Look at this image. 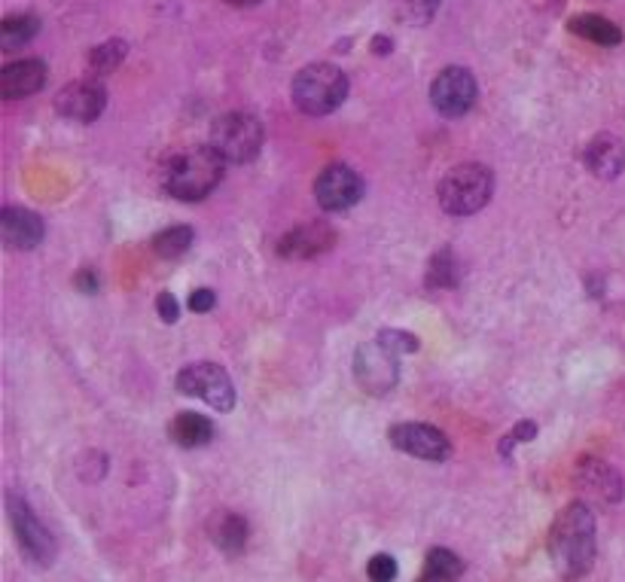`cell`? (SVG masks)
<instances>
[{"label":"cell","mask_w":625,"mask_h":582,"mask_svg":"<svg viewBox=\"0 0 625 582\" xmlns=\"http://www.w3.org/2000/svg\"><path fill=\"white\" fill-rule=\"evenodd\" d=\"M549 555L555 570L568 582L580 580L595 561V515L583 500L570 503L549 531Z\"/></svg>","instance_id":"cell-1"},{"label":"cell","mask_w":625,"mask_h":582,"mask_svg":"<svg viewBox=\"0 0 625 582\" xmlns=\"http://www.w3.org/2000/svg\"><path fill=\"white\" fill-rule=\"evenodd\" d=\"M223 162L213 147H196V150H186L181 156L174 159L165 174V189H169L174 199L181 201H199L211 193L213 186L220 184L223 177Z\"/></svg>","instance_id":"cell-2"},{"label":"cell","mask_w":625,"mask_h":582,"mask_svg":"<svg viewBox=\"0 0 625 582\" xmlns=\"http://www.w3.org/2000/svg\"><path fill=\"white\" fill-rule=\"evenodd\" d=\"M293 104L302 114L309 116H327L336 107H342V101L348 98V77L336 68V65H309L297 73L293 80Z\"/></svg>","instance_id":"cell-3"},{"label":"cell","mask_w":625,"mask_h":582,"mask_svg":"<svg viewBox=\"0 0 625 582\" xmlns=\"http://www.w3.org/2000/svg\"><path fill=\"white\" fill-rule=\"evenodd\" d=\"M491 193H495V177H491V168L485 165H476V162H467V165H458L445 177H442L440 196L442 211L452 213V217H470V213L483 211L485 205L491 201Z\"/></svg>","instance_id":"cell-4"},{"label":"cell","mask_w":625,"mask_h":582,"mask_svg":"<svg viewBox=\"0 0 625 582\" xmlns=\"http://www.w3.org/2000/svg\"><path fill=\"white\" fill-rule=\"evenodd\" d=\"M7 510H10V525H13L15 540L22 546V552L28 555L34 564L49 568L56 561L58 552L53 531L43 525L40 515L34 512V507L22 494H10L7 498Z\"/></svg>","instance_id":"cell-5"},{"label":"cell","mask_w":625,"mask_h":582,"mask_svg":"<svg viewBox=\"0 0 625 582\" xmlns=\"http://www.w3.org/2000/svg\"><path fill=\"white\" fill-rule=\"evenodd\" d=\"M211 147L227 162H251L263 147V126L254 114L220 116L211 128Z\"/></svg>","instance_id":"cell-6"},{"label":"cell","mask_w":625,"mask_h":582,"mask_svg":"<svg viewBox=\"0 0 625 582\" xmlns=\"http://www.w3.org/2000/svg\"><path fill=\"white\" fill-rule=\"evenodd\" d=\"M177 391L186 397L205 399L217 412H229L235 406V387L227 370L217 363H189L177 372Z\"/></svg>","instance_id":"cell-7"},{"label":"cell","mask_w":625,"mask_h":582,"mask_svg":"<svg viewBox=\"0 0 625 582\" xmlns=\"http://www.w3.org/2000/svg\"><path fill=\"white\" fill-rule=\"evenodd\" d=\"M355 379L367 394L382 397V394L397 387L400 354L397 351H391L382 339H372L367 341V345H360L355 354Z\"/></svg>","instance_id":"cell-8"},{"label":"cell","mask_w":625,"mask_h":582,"mask_svg":"<svg viewBox=\"0 0 625 582\" xmlns=\"http://www.w3.org/2000/svg\"><path fill=\"white\" fill-rule=\"evenodd\" d=\"M363 196V181L348 165H329L314 181V199L324 211H348Z\"/></svg>","instance_id":"cell-9"},{"label":"cell","mask_w":625,"mask_h":582,"mask_svg":"<svg viewBox=\"0 0 625 582\" xmlns=\"http://www.w3.org/2000/svg\"><path fill=\"white\" fill-rule=\"evenodd\" d=\"M387 440L394 449L406 452V455L421 457V461H433L440 464L452 455V445L445 440V433L430 424H394L387 430Z\"/></svg>","instance_id":"cell-10"},{"label":"cell","mask_w":625,"mask_h":582,"mask_svg":"<svg viewBox=\"0 0 625 582\" xmlns=\"http://www.w3.org/2000/svg\"><path fill=\"white\" fill-rule=\"evenodd\" d=\"M430 101L442 116H464L476 101V80L467 68H445L430 85Z\"/></svg>","instance_id":"cell-11"},{"label":"cell","mask_w":625,"mask_h":582,"mask_svg":"<svg viewBox=\"0 0 625 582\" xmlns=\"http://www.w3.org/2000/svg\"><path fill=\"white\" fill-rule=\"evenodd\" d=\"M107 107V92L95 80H80V83L65 85L56 95V110L73 123H95Z\"/></svg>","instance_id":"cell-12"},{"label":"cell","mask_w":625,"mask_h":582,"mask_svg":"<svg viewBox=\"0 0 625 582\" xmlns=\"http://www.w3.org/2000/svg\"><path fill=\"white\" fill-rule=\"evenodd\" d=\"M574 482H577V488L583 491L586 498L598 500V503H620L625 494L623 476L611 464L598 461V457H583L577 464Z\"/></svg>","instance_id":"cell-13"},{"label":"cell","mask_w":625,"mask_h":582,"mask_svg":"<svg viewBox=\"0 0 625 582\" xmlns=\"http://www.w3.org/2000/svg\"><path fill=\"white\" fill-rule=\"evenodd\" d=\"M46 85V65L40 58H25L13 61L0 71V95L7 101L31 98Z\"/></svg>","instance_id":"cell-14"},{"label":"cell","mask_w":625,"mask_h":582,"mask_svg":"<svg viewBox=\"0 0 625 582\" xmlns=\"http://www.w3.org/2000/svg\"><path fill=\"white\" fill-rule=\"evenodd\" d=\"M43 220L25 208H3L0 211V235L13 251H34L43 242Z\"/></svg>","instance_id":"cell-15"},{"label":"cell","mask_w":625,"mask_h":582,"mask_svg":"<svg viewBox=\"0 0 625 582\" xmlns=\"http://www.w3.org/2000/svg\"><path fill=\"white\" fill-rule=\"evenodd\" d=\"M333 242H336V232H333L324 220H317V223L299 226L293 229L290 235H285L281 244H278V254L287 256V259H309V256L329 251Z\"/></svg>","instance_id":"cell-16"},{"label":"cell","mask_w":625,"mask_h":582,"mask_svg":"<svg viewBox=\"0 0 625 582\" xmlns=\"http://www.w3.org/2000/svg\"><path fill=\"white\" fill-rule=\"evenodd\" d=\"M586 168L601 181H613L625 171V143L616 135H598L589 141L583 153Z\"/></svg>","instance_id":"cell-17"},{"label":"cell","mask_w":625,"mask_h":582,"mask_svg":"<svg viewBox=\"0 0 625 582\" xmlns=\"http://www.w3.org/2000/svg\"><path fill=\"white\" fill-rule=\"evenodd\" d=\"M211 540L229 558H239L247 549V537H251V527L244 522L239 512H217L211 519Z\"/></svg>","instance_id":"cell-18"},{"label":"cell","mask_w":625,"mask_h":582,"mask_svg":"<svg viewBox=\"0 0 625 582\" xmlns=\"http://www.w3.org/2000/svg\"><path fill=\"white\" fill-rule=\"evenodd\" d=\"M169 433L181 449H201V445H208L213 440V424L205 415L181 412L171 421Z\"/></svg>","instance_id":"cell-19"},{"label":"cell","mask_w":625,"mask_h":582,"mask_svg":"<svg viewBox=\"0 0 625 582\" xmlns=\"http://www.w3.org/2000/svg\"><path fill=\"white\" fill-rule=\"evenodd\" d=\"M570 31L586 37V40L598 43V46H620V43H623V31L616 28L611 19H604V15L598 13H586L570 19Z\"/></svg>","instance_id":"cell-20"},{"label":"cell","mask_w":625,"mask_h":582,"mask_svg":"<svg viewBox=\"0 0 625 582\" xmlns=\"http://www.w3.org/2000/svg\"><path fill=\"white\" fill-rule=\"evenodd\" d=\"M37 31H40V19H37V15L31 13L10 15V19L0 25V46H3V53L22 49L25 43H31L37 37Z\"/></svg>","instance_id":"cell-21"},{"label":"cell","mask_w":625,"mask_h":582,"mask_svg":"<svg viewBox=\"0 0 625 582\" xmlns=\"http://www.w3.org/2000/svg\"><path fill=\"white\" fill-rule=\"evenodd\" d=\"M464 573V561L452 549H430L425 561V573L418 582H458Z\"/></svg>","instance_id":"cell-22"},{"label":"cell","mask_w":625,"mask_h":582,"mask_svg":"<svg viewBox=\"0 0 625 582\" xmlns=\"http://www.w3.org/2000/svg\"><path fill=\"white\" fill-rule=\"evenodd\" d=\"M458 281H461V266H458L455 254L445 247L427 266V287L430 290H452V287H458Z\"/></svg>","instance_id":"cell-23"},{"label":"cell","mask_w":625,"mask_h":582,"mask_svg":"<svg viewBox=\"0 0 625 582\" xmlns=\"http://www.w3.org/2000/svg\"><path fill=\"white\" fill-rule=\"evenodd\" d=\"M193 229L189 226H171L165 232H159L157 238H153V251L157 256L162 259H177V256H184L189 251V244H193Z\"/></svg>","instance_id":"cell-24"},{"label":"cell","mask_w":625,"mask_h":582,"mask_svg":"<svg viewBox=\"0 0 625 582\" xmlns=\"http://www.w3.org/2000/svg\"><path fill=\"white\" fill-rule=\"evenodd\" d=\"M126 53H128V46L123 40L101 43V46L92 49V56H89V68H92L95 77H99V73H114L116 68L126 61Z\"/></svg>","instance_id":"cell-25"},{"label":"cell","mask_w":625,"mask_h":582,"mask_svg":"<svg viewBox=\"0 0 625 582\" xmlns=\"http://www.w3.org/2000/svg\"><path fill=\"white\" fill-rule=\"evenodd\" d=\"M400 15L406 22H415V25H425L433 19V13L440 10V0H397Z\"/></svg>","instance_id":"cell-26"},{"label":"cell","mask_w":625,"mask_h":582,"mask_svg":"<svg viewBox=\"0 0 625 582\" xmlns=\"http://www.w3.org/2000/svg\"><path fill=\"white\" fill-rule=\"evenodd\" d=\"M367 577L372 582H394L397 580V558L394 555H372L367 564Z\"/></svg>","instance_id":"cell-27"},{"label":"cell","mask_w":625,"mask_h":582,"mask_svg":"<svg viewBox=\"0 0 625 582\" xmlns=\"http://www.w3.org/2000/svg\"><path fill=\"white\" fill-rule=\"evenodd\" d=\"M531 440H537V424H534V421H522V424L512 427L510 433L500 440V455L510 457L516 445H522V442H531Z\"/></svg>","instance_id":"cell-28"},{"label":"cell","mask_w":625,"mask_h":582,"mask_svg":"<svg viewBox=\"0 0 625 582\" xmlns=\"http://www.w3.org/2000/svg\"><path fill=\"white\" fill-rule=\"evenodd\" d=\"M379 339H382L391 351H397V354H415V351H418V336L403 333V329H382Z\"/></svg>","instance_id":"cell-29"},{"label":"cell","mask_w":625,"mask_h":582,"mask_svg":"<svg viewBox=\"0 0 625 582\" xmlns=\"http://www.w3.org/2000/svg\"><path fill=\"white\" fill-rule=\"evenodd\" d=\"M157 312H159V317L165 321V324H174V321L181 317V305H177V299L171 296V293H159Z\"/></svg>","instance_id":"cell-30"},{"label":"cell","mask_w":625,"mask_h":582,"mask_svg":"<svg viewBox=\"0 0 625 582\" xmlns=\"http://www.w3.org/2000/svg\"><path fill=\"white\" fill-rule=\"evenodd\" d=\"M213 302H217V296H213L208 287H201V290H196V293L189 296V309H193V312L205 314V312H211Z\"/></svg>","instance_id":"cell-31"},{"label":"cell","mask_w":625,"mask_h":582,"mask_svg":"<svg viewBox=\"0 0 625 582\" xmlns=\"http://www.w3.org/2000/svg\"><path fill=\"white\" fill-rule=\"evenodd\" d=\"M77 287H80L83 293H95V290H99V275L92 269H83L77 275Z\"/></svg>","instance_id":"cell-32"},{"label":"cell","mask_w":625,"mask_h":582,"mask_svg":"<svg viewBox=\"0 0 625 582\" xmlns=\"http://www.w3.org/2000/svg\"><path fill=\"white\" fill-rule=\"evenodd\" d=\"M372 49H375V56H387V53L394 49V43L387 40V37H375V40H372Z\"/></svg>","instance_id":"cell-33"},{"label":"cell","mask_w":625,"mask_h":582,"mask_svg":"<svg viewBox=\"0 0 625 582\" xmlns=\"http://www.w3.org/2000/svg\"><path fill=\"white\" fill-rule=\"evenodd\" d=\"M227 3H232V7H254L259 0H227Z\"/></svg>","instance_id":"cell-34"}]
</instances>
